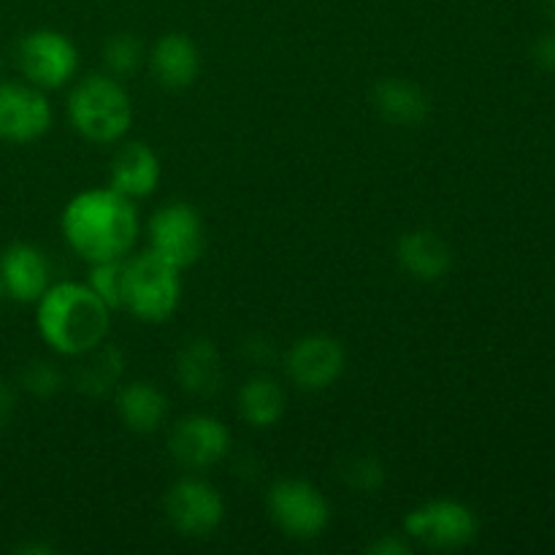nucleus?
<instances>
[{
    "label": "nucleus",
    "mask_w": 555,
    "mask_h": 555,
    "mask_svg": "<svg viewBox=\"0 0 555 555\" xmlns=\"http://www.w3.org/2000/svg\"><path fill=\"white\" fill-rule=\"evenodd\" d=\"M63 233L87 263L122 260L139 238V211L133 198L117 190H87L65 206Z\"/></svg>",
    "instance_id": "nucleus-1"
},
{
    "label": "nucleus",
    "mask_w": 555,
    "mask_h": 555,
    "mask_svg": "<svg viewBox=\"0 0 555 555\" xmlns=\"http://www.w3.org/2000/svg\"><path fill=\"white\" fill-rule=\"evenodd\" d=\"M36 325L60 356H87L108 334V307L90 285L60 282L38 298Z\"/></svg>",
    "instance_id": "nucleus-2"
},
{
    "label": "nucleus",
    "mask_w": 555,
    "mask_h": 555,
    "mask_svg": "<svg viewBox=\"0 0 555 555\" xmlns=\"http://www.w3.org/2000/svg\"><path fill=\"white\" fill-rule=\"evenodd\" d=\"M182 298V276L177 266L152 249L122 260V307L144 323L171 318Z\"/></svg>",
    "instance_id": "nucleus-3"
},
{
    "label": "nucleus",
    "mask_w": 555,
    "mask_h": 555,
    "mask_svg": "<svg viewBox=\"0 0 555 555\" xmlns=\"http://www.w3.org/2000/svg\"><path fill=\"white\" fill-rule=\"evenodd\" d=\"M70 125L95 144L119 141L130 128L133 108L125 87L106 76H87L68 98Z\"/></svg>",
    "instance_id": "nucleus-4"
},
{
    "label": "nucleus",
    "mask_w": 555,
    "mask_h": 555,
    "mask_svg": "<svg viewBox=\"0 0 555 555\" xmlns=\"http://www.w3.org/2000/svg\"><path fill=\"white\" fill-rule=\"evenodd\" d=\"M16 65L38 90H57L74 79L79 68V52L63 33L33 30L16 47Z\"/></svg>",
    "instance_id": "nucleus-5"
},
{
    "label": "nucleus",
    "mask_w": 555,
    "mask_h": 555,
    "mask_svg": "<svg viewBox=\"0 0 555 555\" xmlns=\"http://www.w3.org/2000/svg\"><path fill=\"white\" fill-rule=\"evenodd\" d=\"M150 249L179 271L193 266L206 249L198 211L190 204H168L157 209L150 220Z\"/></svg>",
    "instance_id": "nucleus-6"
},
{
    "label": "nucleus",
    "mask_w": 555,
    "mask_h": 555,
    "mask_svg": "<svg viewBox=\"0 0 555 555\" xmlns=\"http://www.w3.org/2000/svg\"><path fill=\"white\" fill-rule=\"evenodd\" d=\"M406 534L431 551H459L477 537V518L466 504L439 499L412 509L404 520Z\"/></svg>",
    "instance_id": "nucleus-7"
},
{
    "label": "nucleus",
    "mask_w": 555,
    "mask_h": 555,
    "mask_svg": "<svg viewBox=\"0 0 555 555\" xmlns=\"http://www.w3.org/2000/svg\"><path fill=\"white\" fill-rule=\"evenodd\" d=\"M269 509L274 524L293 540H314L328 526V502L307 480H282L271 488Z\"/></svg>",
    "instance_id": "nucleus-8"
},
{
    "label": "nucleus",
    "mask_w": 555,
    "mask_h": 555,
    "mask_svg": "<svg viewBox=\"0 0 555 555\" xmlns=\"http://www.w3.org/2000/svg\"><path fill=\"white\" fill-rule=\"evenodd\" d=\"M52 125V106L36 85L0 81V141L30 144Z\"/></svg>",
    "instance_id": "nucleus-9"
},
{
    "label": "nucleus",
    "mask_w": 555,
    "mask_h": 555,
    "mask_svg": "<svg viewBox=\"0 0 555 555\" xmlns=\"http://www.w3.org/2000/svg\"><path fill=\"white\" fill-rule=\"evenodd\" d=\"M166 515L184 537H209L222 524L225 504L211 486L201 480H182L168 491Z\"/></svg>",
    "instance_id": "nucleus-10"
},
{
    "label": "nucleus",
    "mask_w": 555,
    "mask_h": 555,
    "mask_svg": "<svg viewBox=\"0 0 555 555\" xmlns=\"http://www.w3.org/2000/svg\"><path fill=\"white\" fill-rule=\"evenodd\" d=\"M171 455L188 469H209L220 464L231 450V434L217 417H184L171 434Z\"/></svg>",
    "instance_id": "nucleus-11"
},
{
    "label": "nucleus",
    "mask_w": 555,
    "mask_h": 555,
    "mask_svg": "<svg viewBox=\"0 0 555 555\" xmlns=\"http://www.w3.org/2000/svg\"><path fill=\"white\" fill-rule=\"evenodd\" d=\"M345 372V350L331 336H304L287 352V374L304 390H325Z\"/></svg>",
    "instance_id": "nucleus-12"
},
{
    "label": "nucleus",
    "mask_w": 555,
    "mask_h": 555,
    "mask_svg": "<svg viewBox=\"0 0 555 555\" xmlns=\"http://www.w3.org/2000/svg\"><path fill=\"white\" fill-rule=\"evenodd\" d=\"M0 282L5 296L20 304H36L49 287V263L33 244H11L0 255Z\"/></svg>",
    "instance_id": "nucleus-13"
},
{
    "label": "nucleus",
    "mask_w": 555,
    "mask_h": 555,
    "mask_svg": "<svg viewBox=\"0 0 555 555\" xmlns=\"http://www.w3.org/2000/svg\"><path fill=\"white\" fill-rule=\"evenodd\" d=\"M160 182V160L155 152L141 141L119 146L112 157V190L128 195V198H146L155 193Z\"/></svg>",
    "instance_id": "nucleus-14"
},
{
    "label": "nucleus",
    "mask_w": 555,
    "mask_h": 555,
    "mask_svg": "<svg viewBox=\"0 0 555 555\" xmlns=\"http://www.w3.org/2000/svg\"><path fill=\"white\" fill-rule=\"evenodd\" d=\"M201 70L198 47L182 33H168L152 49V74L166 90H188Z\"/></svg>",
    "instance_id": "nucleus-15"
},
{
    "label": "nucleus",
    "mask_w": 555,
    "mask_h": 555,
    "mask_svg": "<svg viewBox=\"0 0 555 555\" xmlns=\"http://www.w3.org/2000/svg\"><path fill=\"white\" fill-rule=\"evenodd\" d=\"M396 255H399L401 269L410 271V276L421 282L442 280L453 263L450 247L434 231H412L401 236Z\"/></svg>",
    "instance_id": "nucleus-16"
},
{
    "label": "nucleus",
    "mask_w": 555,
    "mask_h": 555,
    "mask_svg": "<svg viewBox=\"0 0 555 555\" xmlns=\"http://www.w3.org/2000/svg\"><path fill=\"white\" fill-rule=\"evenodd\" d=\"M117 415L125 428L135 434H152L163 426L168 415V401L155 385L130 383L117 396Z\"/></svg>",
    "instance_id": "nucleus-17"
},
{
    "label": "nucleus",
    "mask_w": 555,
    "mask_h": 555,
    "mask_svg": "<svg viewBox=\"0 0 555 555\" xmlns=\"http://www.w3.org/2000/svg\"><path fill=\"white\" fill-rule=\"evenodd\" d=\"M374 103H377L379 114L393 125H421L431 108L426 92L404 79L379 81L374 90Z\"/></svg>",
    "instance_id": "nucleus-18"
},
{
    "label": "nucleus",
    "mask_w": 555,
    "mask_h": 555,
    "mask_svg": "<svg viewBox=\"0 0 555 555\" xmlns=\"http://www.w3.org/2000/svg\"><path fill=\"white\" fill-rule=\"evenodd\" d=\"M179 379L193 393H215L222 383L220 356L206 339H195L179 352Z\"/></svg>",
    "instance_id": "nucleus-19"
},
{
    "label": "nucleus",
    "mask_w": 555,
    "mask_h": 555,
    "mask_svg": "<svg viewBox=\"0 0 555 555\" xmlns=\"http://www.w3.org/2000/svg\"><path fill=\"white\" fill-rule=\"evenodd\" d=\"M244 421L258 428L274 426L285 412V393L280 385L269 377H253L238 393Z\"/></svg>",
    "instance_id": "nucleus-20"
},
{
    "label": "nucleus",
    "mask_w": 555,
    "mask_h": 555,
    "mask_svg": "<svg viewBox=\"0 0 555 555\" xmlns=\"http://www.w3.org/2000/svg\"><path fill=\"white\" fill-rule=\"evenodd\" d=\"M90 363L85 366V372L79 374V388L87 390V393L98 396L106 393L114 385V379L122 372V358H119L117 350H103V352H90Z\"/></svg>",
    "instance_id": "nucleus-21"
},
{
    "label": "nucleus",
    "mask_w": 555,
    "mask_h": 555,
    "mask_svg": "<svg viewBox=\"0 0 555 555\" xmlns=\"http://www.w3.org/2000/svg\"><path fill=\"white\" fill-rule=\"evenodd\" d=\"M122 260L92 263L90 287L106 301L108 309L122 307Z\"/></svg>",
    "instance_id": "nucleus-22"
},
{
    "label": "nucleus",
    "mask_w": 555,
    "mask_h": 555,
    "mask_svg": "<svg viewBox=\"0 0 555 555\" xmlns=\"http://www.w3.org/2000/svg\"><path fill=\"white\" fill-rule=\"evenodd\" d=\"M141 60H144V52H141L139 38L128 36H114L112 41L106 43V63L112 68V74L117 76H130L133 70H139Z\"/></svg>",
    "instance_id": "nucleus-23"
},
{
    "label": "nucleus",
    "mask_w": 555,
    "mask_h": 555,
    "mask_svg": "<svg viewBox=\"0 0 555 555\" xmlns=\"http://www.w3.org/2000/svg\"><path fill=\"white\" fill-rule=\"evenodd\" d=\"M25 385L38 396H52L60 388V374L57 369L49 363H33L25 372Z\"/></svg>",
    "instance_id": "nucleus-24"
},
{
    "label": "nucleus",
    "mask_w": 555,
    "mask_h": 555,
    "mask_svg": "<svg viewBox=\"0 0 555 555\" xmlns=\"http://www.w3.org/2000/svg\"><path fill=\"white\" fill-rule=\"evenodd\" d=\"M347 480H350L358 491H374V488L383 482V469H379L377 461L363 459L352 466L350 475H347Z\"/></svg>",
    "instance_id": "nucleus-25"
},
{
    "label": "nucleus",
    "mask_w": 555,
    "mask_h": 555,
    "mask_svg": "<svg viewBox=\"0 0 555 555\" xmlns=\"http://www.w3.org/2000/svg\"><path fill=\"white\" fill-rule=\"evenodd\" d=\"M534 60L542 68L555 70V33H547V36H542L540 41H537Z\"/></svg>",
    "instance_id": "nucleus-26"
},
{
    "label": "nucleus",
    "mask_w": 555,
    "mask_h": 555,
    "mask_svg": "<svg viewBox=\"0 0 555 555\" xmlns=\"http://www.w3.org/2000/svg\"><path fill=\"white\" fill-rule=\"evenodd\" d=\"M369 551H372V553H377V555H390V553H396V555H404V553H410V545H406V542H399V540H393V537H388V540H379V542H374V545L369 547Z\"/></svg>",
    "instance_id": "nucleus-27"
},
{
    "label": "nucleus",
    "mask_w": 555,
    "mask_h": 555,
    "mask_svg": "<svg viewBox=\"0 0 555 555\" xmlns=\"http://www.w3.org/2000/svg\"><path fill=\"white\" fill-rule=\"evenodd\" d=\"M11 415H14V393L0 383V428L9 426Z\"/></svg>",
    "instance_id": "nucleus-28"
},
{
    "label": "nucleus",
    "mask_w": 555,
    "mask_h": 555,
    "mask_svg": "<svg viewBox=\"0 0 555 555\" xmlns=\"http://www.w3.org/2000/svg\"><path fill=\"white\" fill-rule=\"evenodd\" d=\"M5 296V291H3V282H0V298H3Z\"/></svg>",
    "instance_id": "nucleus-29"
}]
</instances>
